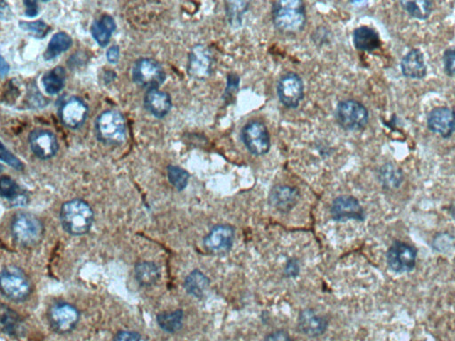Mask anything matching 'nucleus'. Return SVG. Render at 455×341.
<instances>
[{
  "mask_svg": "<svg viewBox=\"0 0 455 341\" xmlns=\"http://www.w3.org/2000/svg\"><path fill=\"white\" fill-rule=\"evenodd\" d=\"M298 327L301 332L309 337L322 335L327 328V321L312 309L301 311L298 318Z\"/></svg>",
  "mask_w": 455,
  "mask_h": 341,
  "instance_id": "nucleus-21",
  "label": "nucleus"
},
{
  "mask_svg": "<svg viewBox=\"0 0 455 341\" xmlns=\"http://www.w3.org/2000/svg\"><path fill=\"white\" fill-rule=\"evenodd\" d=\"M145 109L156 119H163L172 109V99L159 88L149 89L144 99Z\"/></svg>",
  "mask_w": 455,
  "mask_h": 341,
  "instance_id": "nucleus-19",
  "label": "nucleus"
},
{
  "mask_svg": "<svg viewBox=\"0 0 455 341\" xmlns=\"http://www.w3.org/2000/svg\"><path fill=\"white\" fill-rule=\"evenodd\" d=\"M117 25L115 20L109 14H103L92 24L91 33L96 43L102 48L108 45L112 34L115 32Z\"/></svg>",
  "mask_w": 455,
  "mask_h": 341,
  "instance_id": "nucleus-23",
  "label": "nucleus"
},
{
  "mask_svg": "<svg viewBox=\"0 0 455 341\" xmlns=\"http://www.w3.org/2000/svg\"><path fill=\"white\" fill-rule=\"evenodd\" d=\"M96 137L107 145L119 146L127 140V122L117 110L108 109L97 117L95 123Z\"/></svg>",
  "mask_w": 455,
  "mask_h": 341,
  "instance_id": "nucleus-3",
  "label": "nucleus"
},
{
  "mask_svg": "<svg viewBox=\"0 0 455 341\" xmlns=\"http://www.w3.org/2000/svg\"><path fill=\"white\" fill-rule=\"evenodd\" d=\"M66 72L63 67H55L44 74L42 84L45 91L50 95L59 94L65 85Z\"/></svg>",
  "mask_w": 455,
  "mask_h": 341,
  "instance_id": "nucleus-27",
  "label": "nucleus"
},
{
  "mask_svg": "<svg viewBox=\"0 0 455 341\" xmlns=\"http://www.w3.org/2000/svg\"><path fill=\"white\" fill-rule=\"evenodd\" d=\"M19 26L21 30L28 32V34L37 38H45L50 31V27L43 21H31V23L20 21Z\"/></svg>",
  "mask_w": 455,
  "mask_h": 341,
  "instance_id": "nucleus-35",
  "label": "nucleus"
},
{
  "mask_svg": "<svg viewBox=\"0 0 455 341\" xmlns=\"http://www.w3.org/2000/svg\"><path fill=\"white\" fill-rule=\"evenodd\" d=\"M135 278L141 286H154L160 278L159 266L153 262L141 261L137 263L134 269Z\"/></svg>",
  "mask_w": 455,
  "mask_h": 341,
  "instance_id": "nucleus-26",
  "label": "nucleus"
},
{
  "mask_svg": "<svg viewBox=\"0 0 455 341\" xmlns=\"http://www.w3.org/2000/svg\"><path fill=\"white\" fill-rule=\"evenodd\" d=\"M444 70L449 76H455V49H447L443 55Z\"/></svg>",
  "mask_w": 455,
  "mask_h": 341,
  "instance_id": "nucleus-38",
  "label": "nucleus"
},
{
  "mask_svg": "<svg viewBox=\"0 0 455 341\" xmlns=\"http://www.w3.org/2000/svg\"><path fill=\"white\" fill-rule=\"evenodd\" d=\"M25 16L27 17H35L38 16L39 12L38 4L37 1H24Z\"/></svg>",
  "mask_w": 455,
  "mask_h": 341,
  "instance_id": "nucleus-40",
  "label": "nucleus"
},
{
  "mask_svg": "<svg viewBox=\"0 0 455 341\" xmlns=\"http://www.w3.org/2000/svg\"><path fill=\"white\" fill-rule=\"evenodd\" d=\"M249 2L245 1H229L225 3V10L231 26L240 27L242 23V17L245 12H247Z\"/></svg>",
  "mask_w": 455,
  "mask_h": 341,
  "instance_id": "nucleus-33",
  "label": "nucleus"
},
{
  "mask_svg": "<svg viewBox=\"0 0 455 341\" xmlns=\"http://www.w3.org/2000/svg\"><path fill=\"white\" fill-rule=\"evenodd\" d=\"M427 126L432 133L443 138L455 134V110L448 107H437L427 116Z\"/></svg>",
  "mask_w": 455,
  "mask_h": 341,
  "instance_id": "nucleus-12",
  "label": "nucleus"
},
{
  "mask_svg": "<svg viewBox=\"0 0 455 341\" xmlns=\"http://www.w3.org/2000/svg\"><path fill=\"white\" fill-rule=\"evenodd\" d=\"M213 57L203 45H195L188 55V73L195 80H205L211 73Z\"/></svg>",
  "mask_w": 455,
  "mask_h": 341,
  "instance_id": "nucleus-16",
  "label": "nucleus"
},
{
  "mask_svg": "<svg viewBox=\"0 0 455 341\" xmlns=\"http://www.w3.org/2000/svg\"><path fill=\"white\" fill-rule=\"evenodd\" d=\"M9 66L5 59L1 57V77H4L7 73H9Z\"/></svg>",
  "mask_w": 455,
  "mask_h": 341,
  "instance_id": "nucleus-44",
  "label": "nucleus"
},
{
  "mask_svg": "<svg viewBox=\"0 0 455 341\" xmlns=\"http://www.w3.org/2000/svg\"><path fill=\"white\" fill-rule=\"evenodd\" d=\"M336 119L344 130L360 131L368 126L369 112L361 102L355 99H344L338 103Z\"/></svg>",
  "mask_w": 455,
  "mask_h": 341,
  "instance_id": "nucleus-5",
  "label": "nucleus"
},
{
  "mask_svg": "<svg viewBox=\"0 0 455 341\" xmlns=\"http://www.w3.org/2000/svg\"><path fill=\"white\" fill-rule=\"evenodd\" d=\"M0 194L4 200L9 202L13 206L26 205L28 195L25 193L19 185L10 177L4 176L0 180Z\"/></svg>",
  "mask_w": 455,
  "mask_h": 341,
  "instance_id": "nucleus-24",
  "label": "nucleus"
},
{
  "mask_svg": "<svg viewBox=\"0 0 455 341\" xmlns=\"http://www.w3.org/2000/svg\"><path fill=\"white\" fill-rule=\"evenodd\" d=\"M113 341H142L140 334L130 330H121L114 337Z\"/></svg>",
  "mask_w": 455,
  "mask_h": 341,
  "instance_id": "nucleus-39",
  "label": "nucleus"
},
{
  "mask_svg": "<svg viewBox=\"0 0 455 341\" xmlns=\"http://www.w3.org/2000/svg\"><path fill=\"white\" fill-rule=\"evenodd\" d=\"M73 45V39L65 32H58L53 36L44 53L46 60L55 59L56 57L66 52Z\"/></svg>",
  "mask_w": 455,
  "mask_h": 341,
  "instance_id": "nucleus-28",
  "label": "nucleus"
},
{
  "mask_svg": "<svg viewBox=\"0 0 455 341\" xmlns=\"http://www.w3.org/2000/svg\"><path fill=\"white\" fill-rule=\"evenodd\" d=\"M28 144L32 153L38 158L48 160L53 158L59 149L55 134L46 129H35L28 136Z\"/></svg>",
  "mask_w": 455,
  "mask_h": 341,
  "instance_id": "nucleus-14",
  "label": "nucleus"
},
{
  "mask_svg": "<svg viewBox=\"0 0 455 341\" xmlns=\"http://www.w3.org/2000/svg\"><path fill=\"white\" fill-rule=\"evenodd\" d=\"M241 138L245 147L255 156H263L269 151L270 135L266 124L259 120H251L245 124L241 131Z\"/></svg>",
  "mask_w": 455,
  "mask_h": 341,
  "instance_id": "nucleus-7",
  "label": "nucleus"
},
{
  "mask_svg": "<svg viewBox=\"0 0 455 341\" xmlns=\"http://www.w3.org/2000/svg\"><path fill=\"white\" fill-rule=\"evenodd\" d=\"M1 329L3 332L12 337L21 336L24 330L20 315L5 305L1 307Z\"/></svg>",
  "mask_w": 455,
  "mask_h": 341,
  "instance_id": "nucleus-25",
  "label": "nucleus"
},
{
  "mask_svg": "<svg viewBox=\"0 0 455 341\" xmlns=\"http://www.w3.org/2000/svg\"><path fill=\"white\" fill-rule=\"evenodd\" d=\"M417 250L412 245L396 241L387 252V263L395 273L410 272L415 268Z\"/></svg>",
  "mask_w": 455,
  "mask_h": 341,
  "instance_id": "nucleus-11",
  "label": "nucleus"
},
{
  "mask_svg": "<svg viewBox=\"0 0 455 341\" xmlns=\"http://www.w3.org/2000/svg\"><path fill=\"white\" fill-rule=\"evenodd\" d=\"M60 218L67 233L83 236L91 229L94 212L87 202L77 198L64 202L60 208Z\"/></svg>",
  "mask_w": 455,
  "mask_h": 341,
  "instance_id": "nucleus-1",
  "label": "nucleus"
},
{
  "mask_svg": "<svg viewBox=\"0 0 455 341\" xmlns=\"http://www.w3.org/2000/svg\"><path fill=\"white\" fill-rule=\"evenodd\" d=\"M11 232L21 247H31L41 243L44 227L38 217L31 213L19 212L14 216L11 222Z\"/></svg>",
  "mask_w": 455,
  "mask_h": 341,
  "instance_id": "nucleus-4",
  "label": "nucleus"
},
{
  "mask_svg": "<svg viewBox=\"0 0 455 341\" xmlns=\"http://www.w3.org/2000/svg\"><path fill=\"white\" fill-rule=\"evenodd\" d=\"M403 173L393 163H386L380 170V180L384 187L387 188H397L403 181Z\"/></svg>",
  "mask_w": 455,
  "mask_h": 341,
  "instance_id": "nucleus-32",
  "label": "nucleus"
},
{
  "mask_svg": "<svg viewBox=\"0 0 455 341\" xmlns=\"http://www.w3.org/2000/svg\"><path fill=\"white\" fill-rule=\"evenodd\" d=\"M1 160L3 162L6 163L7 165L13 167L14 169L18 170L23 169V163H21L19 159L16 158L12 153L7 151L3 144H1Z\"/></svg>",
  "mask_w": 455,
  "mask_h": 341,
  "instance_id": "nucleus-37",
  "label": "nucleus"
},
{
  "mask_svg": "<svg viewBox=\"0 0 455 341\" xmlns=\"http://www.w3.org/2000/svg\"><path fill=\"white\" fill-rule=\"evenodd\" d=\"M400 5L409 16L415 19L425 21L432 12V2L430 1H401Z\"/></svg>",
  "mask_w": 455,
  "mask_h": 341,
  "instance_id": "nucleus-31",
  "label": "nucleus"
},
{
  "mask_svg": "<svg viewBox=\"0 0 455 341\" xmlns=\"http://www.w3.org/2000/svg\"><path fill=\"white\" fill-rule=\"evenodd\" d=\"M209 279L199 270H194L185 280L184 286L188 293L200 298L209 287Z\"/></svg>",
  "mask_w": 455,
  "mask_h": 341,
  "instance_id": "nucleus-29",
  "label": "nucleus"
},
{
  "mask_svg": "<svg viewBox=\"0 0 455 341\" xmlns=\"http://www.w3.org/2000/svg\"><path fill=\"white\" fill-rule=\"evenodd\" d=\"M300 191L287 185H277L269 194V204L280 212L287 213L296 205Z\"/></svg>",
  "mask_w": 455,
  "mask_h": 341,
  "instance_id": "nucleus-18",
  "label": "nucleus"
},
{
  "mask_svg": "<svg viewBox=\"0 0 455 341\" xmlns=\"http://www.w3.org/2000/svg\"><path fill=\"white\" fill-rule=\"evenodd\" d=\"M286 272L288 276H296L299 272V266L294 261H290L287 263Z\"/></svg>",
  "mask_w": 455,
  "mask_h": 341,
  "instance_id": "nucleus-43",
  "label": "nucleus"
},
{
  "mask_svg": "<svg viewBox=\"0 0 455 341\" xmlns=\"http://www.w3.org/2000/svg\"><path fill=\"white\" fill-rule=\"evenodd\" d=\"M160 328L166 332L174 333L181 329L183 325V312L176 310L170 313H161L156 316Z\"/></svg>",
  "mask_w": 455,
  "mask_h": 341,
  "instance_id": "nucleus-30",
  "label": "nucleus"
},
{
  "mask_svg": "<svg viewBox=\"0 0 455 341\" xmlns=\"http://www.w3.org/2000/svg\"><path fill=\"white\" fill-rule=\"evenodd\" d=\"M273 23L286 33H297L304 30L307 21L304 3L300 0H279L273 3Z\"/></svg>",
  "mask_w": 455,
  "mask_h": 341,
  "instance_id": "nucleus-2",
  "label": "nucleus"
},
{
  "mask_svg": "<svg viewBox=\"0 0 455 341\" xmlns=\"http://www.w3.org/2000/svg\"><path fill=\"white\" fill-rule=\"evenodd\" d=\"M331 215L338 222L350 220L362 222L365 220L364 209L358 199L352 195H340L334 199L331 205Z\"/></svg>",
  "mask_w": 455,
  "mask_h": 341,
  "instance_id": "nucleus-15",
  "label": "nucleus"
},
{
  "mask_svg": "<svg viewBox=\"0 0 455 341\" xmlns=\"http://www.w3.org/2000/svg\"><path fill=\"white\" fill-rule=\"evenodd\" d=\"M401 72L411 80H422L427 75L424 55L419 49H412L401 60Z\"/></svg>",
  "mask_w": 455,
  "mask_h": 341,
  "instance_id": "nucleus-20",
  "label": "nucleus"
},
{
  "mask_svg": "<svg viewBox=\"0 0 455 341\" xmlns=\"http://www.w3.org/2000/svg\"><path fill=\"white\" fill-rule=\"evenodd\" d=\"M132 77L135 84L149 89L159 88L166 80L161 64L152 58H141L134 63Z\"/></svg>",
  "mask_w": 455,
  "mask_h": 341,
  "instance_id": "nucleus-8",
  "label": "nucleus"
},
{
  "mask_svg": "<svg viewBox=\"0 0 455 341\" xmlns=\"http://www.w3.org/2000/svg\"><path fill=\"white\" fill-rule=\"evenodd\" d=\"M234 234L230 226H216L205 237V248L213 254H225L232 247Z\"/></svg>",
  "mask_w": 455,
  "mask_h": 341,
  "instance_id": "nucleus-17",
  "label": "nucleus"
},
{
  "mask_svg": "<svg viewBox=\"0 0 455 341\" xmlns=\"http://www.w3.org/2000/svg\"><path fill=\"white\" fill-rule=\"evenodd\" d=\"M265 341H293V340L284 330H277V332L269 334L266 337Z\"/></svg>",
  "mask_w": 455,
  "mask_h": 341,
  "instance_id": "nucleus-41",
  "label": "nucleus"
},
{
  "mask_svg": "<svg viewBox=\"0 0 455 341\" xmlns=\"http://www.w3.org/2000/svg\"><path fill=\"white\" fill-rule=\"evenodd\" d=\"M1 291L11 301H23L31 293V281L23 270L6 266L1 272Z\"/></svg>",
  "mask_w": 455,
  "mask_h": 341,
  "instance_id": "nucleus-6",
  "label": "nucleus"
},
{
  "mask_svg": "<svg viewBox=\"0 0 455 341\" xmlns=\"http://www.w3.org/2000/svg\"><path fill=\"white\" fill-rule=\"evenodd\" d=\"M89 109L87 103L78 97H71L59 109L60 122L69 129H77L87 120Z\"/></svg>",
  "mask_w": 455,
  "mask_h": 341,
  "instance_id": "nucleus-13",
  "label": "nucleus"
},
{
  "mask_svg": "<svg viewBox=\"0 0 455 341\" xmlns=\"http://www.w3.org/2000/svg\"><path fill=\"white\" fill-rule=\"evenodd\" d=\"M277 97L288 109H296L304 97V85L300 76L287 72L279 78L277 85Z\"/></svg>",
  "mask_w": 455,
  "mask_h": 341,
  "instance_id": "nucleus-10",
  "label": "nucleus"
},
{
  "mask_svg": "<svg viewBox=\"0 0 455 341\" xmlns=\"http://www.w3.org/2000/svg\"><path fill=\"white\" fill-rule=\"evenodd\" d=\"M120 55V49L117 45H113L110 48L108 51L106 53L107 60H109L110 63L116 64L119 62Z\"/></svg>",
  "mask_w": 455,
  "mask_h": 341,
  "instance_id": "nucleus-42",
  "label": "nucleus"
},
{
  "mask_svg": "<svg viewBox=\"0 0 455 341\" xmlns=\"http://www.w3.org/2000/svg\"><path fill=\"white\" fill-rule=\"evenodd\" d=\"M353 43L355 48L359 51L368 53L375 51L382 45L378 32L368 26L355 28L353 32Z\"/></svg>",
  "mask_w": 455,
  "mask_h": 341,
  "instance_id": "nucleus-22",
  "label": "nucleus"
},
{
  "mask_svg": "<svg viewBox=\"0 0 455 341\" xmlns=\"http://www.w3.org/2000/svg\"><path fill=\"white\" fill-rule=\"evenodd\" d=\"M167 177H168L169 183L177 190L181 191L187 187L190 174L179 166L170 165L167 167Z\"/></svg>",
  "mask_w": 455,
  "mask_h": 341,
  "instance_id": "nucleus-34",
  "label": "nucleus"
},
{
  "mask_svg": "<svg viewBox=\"0 0 455 341\" xmlns=\"http://www.w3.org/2000/svg\"><path fill=\"white\" fill-rule=\"evenodd\" d=\"M240 77L237 74L230 73L228 75L227 87L223 95L225 99L224 101L227 102L233 99L234 95L237 94L238 87H240Z\"/></svg>",
  "mask_w": 455,
  "mask_h": 341,
  "instance_id": "nucleus-36",
  "label": "nucleus"
},
{
  "mask_svg": "<svg viewBox=\"0 0 455 341\" xmlns=\"http://www.w3.org/2000/svg\"><path fill=\"white\" fill-rule=\"evenodd\" d=\"M48 321L53 332L67 334L73 332L80 322V315L77 308L67 302H57L48 311Z\"/></svg>",
  "mask_w": 455,
  "mask_h": 341,
  "instance_id": "nucleus-9",
  "label": "nucleus"
}]
</instances>
